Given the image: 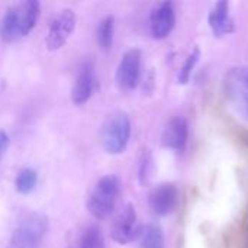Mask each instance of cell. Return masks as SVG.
<instances>
[{
	"label": "cell",
	"instance_id": "6da1fadb",
	"mask_svg": "<svg viewBox=\"0 0 248 248\" xmlns=\"http://www.w3.org/2000/svg\"><path fill=\"white\" fill-rule=\"evenodd\" d=\"M39 15L41 6L35 0L13 4L0 20V38L4 42H15L28 36L36 26Z\"/></svg>",
	"mask_w": 248,
	"mask_h": 248
},
{
	"label": "cell",
	"instance_id": "7a4b0ae2",
	"mask_svg": "<svg viewBox=\"0 0 248 248\" xmlns=\"http://www.w3.org/2000/svg\"><path fill=\"white\" fill-rule=\"evenodd\" d=\"M121 192V180L115 174H106L97 180L87 199V209L96 219L108 218L116 205Z\"/></svg>",
	"mask_w": 248,
	"mask_h": 248
},
{
	"label": "cell",
	"instance_id": "3957f363",
	"mask_svg": "<svg viewBox=\"0 0 248 248\" xmlns=\"http://www.w3.org/2000/svg\"><path fill=\"white\" fill-rule=\"evenodd\" d=\"M131 119L125 112H116L110 115L102 129H100V142L106 153L121 154L128 147L131 138Z\"/></svg>",
	"mask_w": 248,
	"mask_h": 248
},
{
	"label": "cell",
	"instance_id": "277c9868",
	"mask_svg": "<svg viewBox=\"0 0 248 248\" xmlns=\"http://www.w3.org/2000/svg\"><path fill=\"white\" fill-rule=\"evenodd\" d=\"M46 231V217L42 214H29L13 231L7 248H39Z\"/></svg>",
	"mask_w": 248,
	"mask_h": 248
},
{
	"label": "cell",
	"instance_id": "5b68a950",
	"mask_svg": "<svg viewBox=\"0 0 248 248\" xmlns=\"http://www.w3.org/2000/svg\"><path fill=\"white\" fill-rule=\"evenodd\" d=\"M225 93L237 113L248 121V68L234 67L227 73Z\"/></svg>",
	"mask_w": 248,
	"mask_h": 248
},
{
	"label": "cell",
	"instance_id": "8992f818",
	"mask_svg": "<svg viewBox=\"0 0 248 248\" xmlns=\"http://www.w3.org/2000/svg\"><path fill=\"white\" fill-rule=\"evenodd\" d=\"M141 65L142 54L140 49H129L124 54L116 71V83L121 90L129 92L138 86L141 78Z\"/></svg>",
	"mask_w": 248,
	"mask_h": 248
},
{
	"label": "cell",
	"instance_id": "52a82bcc",
	"mask_svg": "<svg viewBox=\"0 0 248 248\" xmlns=\"http://www.w3.org/2000/svg\"><path fill=\"white\" fill-rule=\"evenodd\" d=\"M140 228L137 221V212L134 205H125L119 214L115 217L112 227H110V237L121 246L131 243L135 237H138Z\"/></svg>",
	"mask_w": 248,
	"mask_h": 248
},
{
	"label": "cell",
	"instance_id": "ba28073f",
	"mask_svg": "<svg viewBox=\"0 0 248 248\" xmlns=\"http://www.w3.org/2000/svg\"><path fill=\"white\" fill-rule=\"evenodd\" d=\"M179 202L180 190L179 186L174 183H161L155 186L148 196L150 209L158 217H166L174 212Z\"/></svg>",
	"mask_w": 248,
	"mask_h": 248
},
{
	"label": "cell",
	"instance_id": "9c48e42d",
	"mask_svg": "<svg viewBox=\"0 0 248 248\" xmlns=\"http://www.w3.org/2000/svg\"><path fill=\"white\" fill-rule=\"evenodd\" d=\"M76 15L73 10L65 9L60 15L55 16V19L51 22L48 35H46V46L51 51L60 49L67 39L71 36L74 28H76Z\"/></svg>",
	"mask_w": 248,
	"mask_h": 248
},
{
	"label": "cell",
	"instance_id": "30bf717a",
	"mask_svg": "<svg viewBox=\"0 0 248 248\" xmlns=\"http://www.w3.org/2000/svg\"><path fill=\"white\" fill-rule=\"evenodd\" d=\"M176 25V10L171 1H163L154 6L150 13V33L155 39H164Z\"/></svg>",
	"mask_w": 248,
	"mask_h": 248
},
{
	"label": "cell",
	"instance_id": "8fae6325",
	"mask_svg": "<svg viewBox=\"0 0 248 248\" xmlns=\"http://www.w3.org/2000/svg\"><path fill=\"white\" fill-rule=\"evenodd\" d=\"M187 140H189V124H187V121L182 116L171 118L166 124L163 135H161L163 145L170 148V150L182 151V150H185Z\"/></svg>",
	"mask_w": 248,
	"mask_h": 248
},
{
	"label": "cell",
	"instance_id": "7c38bea8",
	"mask_svg": "<svg viewBox=\"0 0 248 248\" xmlns=\"http://www.w3.org/2000/svg\"><path fill=\"white\" fill-rule=\"evenodd\" d=\"M94 90V70L90 62H84L74 80L71 89V99L76 105H84Z\"/></svg>",
	"mask_w": 248,
	"mask_h": 248
},
{
	"label": "cell",
	"instance_id": "4fadbf2b",
	"mask_svg": "<svg viewBox=\"0 0 248 248\" xmlns=\"http://www.w3.org/2000/svg\"><path fill=\"white\" fill-rule=\"evenodd\" d=\"M209 26L217 36H225L235 31L234 19L230 13V3L228 1H218L209 12L208 17Z\"/></svg>",
	"mask_w": 248,
	"mask_h": 248
},
{
	"label": "cell",
	"instance_id": "5bb4252c",
	"mask_svg": "<svg viewBox=\"0 0 248 248\" xmlns=\"http://www.w3.org/2000/svg\"><path fill=\"white\" fill-rule=\"evenodd\" d=\"M73 248H105V237L100 228L89 227L77 238Z\"/></svg>",
	"mask_w": 248,
	"mask_h": 248
},
{
	"label": "cell",
	"instance_id": "9a60e30c",
	"mask_svg": "<svg viewBox=\"0 0 248 248\" xmlns=\"http://www.w3.org/2000/svg\"><path fill=\"white\" fill-rule=\"evenodd\" d=\"M140 248H164V235L160 227L147 225L140 231Z\"/></svg>",
	"mask_w": 248,
	"mask_h": 248
},
{
	"label": "cell",
	"instance_id": "2e32d148",
	"mask_svg": "<svg viewBox=\"0 0 248 248\" xmlns=\"http://www.w3.org/2000/svg\"><path fill=\"white\" fill-rule=\"evenodd\" d=\"M113 31H115V19L113 16H106L97 26L96 36L102 49H109L113 44Z\"/></svg>",
	"mask_w": 248,
	"mask_h": 248
},
{
	"label": "cell",
	"instance_id": "e0dca14e",
	"mask_svg": "<svg viewBox=\"0 0 248 248\" xmlns=\"http://www.w3.org/2000/svg\"><path fill=\"white\" fill-rule=\"evenodd\" d=\"M38 183V173L33 170V169H23L17 173L16 176V180H15V186H16V190L19 193H29L35 189Z\"/></svg>",
	"mask_w": 248,
	"mask_h": 248
},
{
	"label": "cell",
	"instance_id": "ac0fdd59",
	"mask_svg": "<svg viewBox=\"0 0 248 248\" xmlns=\"http://www.w3.org/2000/svg\"><path fill=\"white\" fill-rule=\"evenodd\" d=\"M199 55H201L199 48H195V51L192 54H189V57L186 58L183 67L180 68V74H179V81L180 83H187L189 81V78L192 76V71H193L198 60H199Z\"/></svg>",
	"mask_w": 248,
	"mask_h": 248
},
{
	"label": "cell",
	"instance_id": "d6986e66",
	"mask_svg": "<svg viewBox=\"0 0 248 248\" xmlns=\"http://www.w3.org/2000/svg\"><path fill=\"white\" fill-rule=\"evenodd\" d=\"M151 166H153V158L150 154L144 155L142 161H141V169H140V179L142 183H145L148 180V177L151 176Z\"/></svg>",
	"mask_w": 248,
	"mask_h": 248
},
{
	"label": "cell",
	"instance_id": "ffe728a7",
	"mask_svg": "<svg viewBox=\"0 0 248 248\" xmlns=\"http://www.w3.org/2000/svg\"><path fill=\"white\" fill-rule=\"evenodd\" d=\"M9 142H10V140H9L7 134H6L4 131H0V158L3 157L4 151L7 150V147H9Z\"/></svg>",
	"mask_w": 248,
	"mask_h": 248
},
{
	"label": "cell",
	"instance_id": "44dd1931",
	"mask_svg": "<svg viewBox=\"0 0 248 248\" xmlns=\"http://www.w3.org/2000/svg\"><path fill=\"white\" fill-rule=\"evenodd\" d=\"M243 248H248V219L246 222V228H244V240H243Z\"/></svg>",
	"mask_w": 248,
	"mask_h": 248
}]
</instances>
